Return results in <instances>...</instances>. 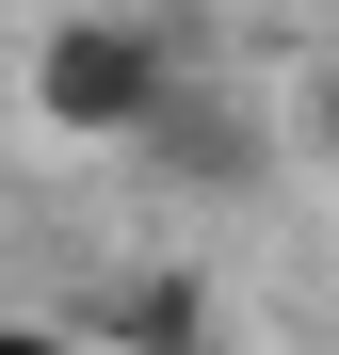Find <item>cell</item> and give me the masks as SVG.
I'll return each mask as SVG.
<instances>
[{"label":"cell","mask_w":339,"mask_h":355,"mask_svg":"<svg viewBox=\"0 0 339 355\" xmlns=\"http://www.w3.org/2000/svg\"><path fill=\"white\" fill-rule=\"evenodd\" d=\"M81 339H97V355H194V339H210V291H194V275H130V291H97Z\"/></svg>","instance_id":"cell-2"},{"label":"cell","mask_w":339,"mask_h":355,"mask_svg":"<svg viewBox=\"0 0 339 355\" xmlns=\"http://www.w3.org/2000/svg\"><path fill=\"white\" fill-rule=\"evenodd\" d=\"M291 146H307V162H339V49L291 81Z\"/></svg>","instance_id":"cell-3"},{"label":"cell","mask_w":339,"mask_h":355,"mask_svg":"<svg viewBox=\"0 0 339 355\" xmlns=\"http://www.w3.org/2000/svg\"><path fill=\"white\" fill-rule=\"evenodd\" d=\"M0 355H97L81 323H0Z\"/></svg>","instance_id":"cell-4"},{"label":"cell","mask_w":339,"mask_h":355,"mask_svg":"<svg viewBox=\"0 0 339 355\" xmlns=\"http://www.w3.org/2000/svg\"><path fill=\"white\" fill-rule=\"evenodd\" d=\"M162 97H178V49H162L146 17H65V33L33 49V113L65 146H130Z\"/></svg>","instance_id":"cell-1"}]
</instances>
